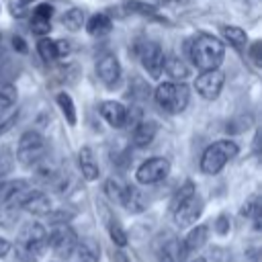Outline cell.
I'll list each match as a JSON object with an SVG mask.
<instances>
[{
	"label": "cell",
	"mask_w": 262,
	"mask_h": 262,
	"mask_svg": "<svg viewBox=\"0 0 262 262\" xmlns=\"http://www.w3.org/2000/svg\"><path fill=\"white\" fill-rule=\"evenodd\" d=\"M188 55H190V61L201 72L219 70V66L225 57V45L215 35L199 33L188 45Z\"/></svg>",
	"instance_id": "6da1fadb"
},
{
	"label": "cell",
	"mask_w": 262,
	"mask_h": 262,
	"mask_svg": "<svg viewBox=\"0 0 262 262\" xmlns=\"http://www.w3.org/2000/svg\"><path fill=\"white\" fill-rule=\"evenodd\" d=\"M47 250V231L41 223L29 221L20 227L16 242H14V254L20 262H37L43 252Z\"/></svg>",
	"instance_id": "7a4b0ae2"
},
{
	"label": "cell",
	"mask_w": 262,
	"mask_h": 262,
	"mask_svg": "<svg viewBox=\"0 0 262 262\" xmlns=\"http://www.w3.org/2000/svg\"><path fill=\"white\" fill-rule=\"evenodd\" d=\"M190 90L184 82H162L156 88V102L162 111L178 115L188 106Z\"/></svg>",
	"instance_id": "3957f363"
},
{
	"label": "cell",
	"mask_w": 262,
	"mask_h": 262,
	"mask_svg": "<svg viewBox=\"0 0 262 262\" xmlns=\"http://www.w3.org/2000/svg\"><path fill=\"white\" fill-rule=\"evenodd\" d=\"M239 147L235 141H229V139H219L215 143H211L203 156H201V170L205 174H217L223 170V166L233 160L237 156Z\"/></svg>",
	"instance_id": "277c9868"
},
{
	"label": "cell",
	"mask_w": 262,
	"mask_h": 262,
	"mask_svg": "<svg viewBox=\"0 0 262 262\" xmlns=\"http://www.w3.org/2000/svg\"><path fill=\"white\" fill-rule=\"evenodd\" d=\"M45 151H47V145H45L43 135L37 131H25L18 139V145H16V160L23 166L31 168L43 160Z\"/></svg>",
	"instance_id": "5b68a950"
},
{
	"label": "cell",
	"mask_w": 262,
	"mask_h": 262,
	"mask_svg": "<svg viewBox=\"0 0 262 262\" xmlns=\"http://www.w3.org/2000/svg\"><path fill=\"white\" fill-rule=\"evenodd\" d=\"M78 233L70 225H53V229L47 233V248L59 258H70L78 244Z\"/></svg>",
	"instance_id": "8992f818"
},
{
	"label": "cell",
	"mask_w": 262,
	"mask_h": 262,
	"mask_svg": "<svg viewBox=\"0 0 262 262\" xmlns=\"http://www.w3.org/2000/svg\"><path fill=\"white\" fill-rule=\"evenodd\" d=\"M168 172H170V162L166 158H149L137 168L135 178L139 184H158L168 176Z\"/></svg>",
	"instance_id": "52a82bcc"
},
{
	"label": "cell",
	"mask_w": 262,
	"mask_h": 262,
	"mask_svg": "<svg viewBox=\"0 0 262 262\" xmlns=\"http://www.w3.org/2000/svg\"><path fill=\"white\" fill-rule=\"evenodd\" d=\"M225 76L221 70H211V72H201L194 80V90L201 98L205 100H215L223 88Z\"/></svg>",
	"instance_id": "ba28073f"
},
{
	"label": "cell",
	"mask_w": 262,
	"mask_h": 262,
	"mask_svg": "<svg viewBox=\"0 0 262 262\" xmlns=\"http://www.w3.org/2000/svg\"><path fill=\"white\" fill-rule=\"evenodd\" d=\"M139 59H141V66L145 68V72L154 80H158L162 76L166 57H164V51H162V47L158 43H154V41L143 43L141 49H139Z\"/></svg>",
	"instance_id": "9c48e42d"
},
{
	"label": "cell",
	"mask_w": 262,
	"mask_h": 262,
	"mask_svg": "<svg viewBox=\"0 0 262 262\" xmlns=\"http://www.w3.org/2000/svg\"><path fill=\"white\" fill-rule=\"evenodd\" d=\"M29 190L31 186L27 180H0V207H20Z\"/></svg>",
	"instance_id": "30bf717a"
},
{
	"label": "cell",
	"mask_w": 262,
	"mask_h": 262,
	"mask_svg": "<svg viewBox=\"0 0 262 262\" xmlns=\"http://www.w3.org/2000/svg\"><path fill=\"white\" fill-rule=\"evenodd\" d=\"M172 213H174V221H176L178 227H188V225H192L201 217V213H203V199L199 194H192L186 203H182Z\"/></svg>",
	"instance_id": "8fae6325"
},
{
	"label": "cell",
	"mask_w": 262,
	"mask_h": 262,
	"mask_svg": "<svg viewBox=\"0 0 262 262\" xmlns=\"http://www.w3.org/2000/svg\"><path fill=\"white\" fill-rule=\"evenodd\" d=\"M96 74H98V78L104 82L106 88H115L117 82H119V78H121V66H119L117 55L104 53V55L96 61Z\"/></svg>",
	"instance_id": "7c38bea8"
},
{
	"label": "cell",
	"mask_w": 262,
	"mask_h": 262,
	"mask_svg": "<svg viewBox=\"0 0 262 262\" xmlns=\"http://www.w3.org/2000/svg\"><path fill=\"white\" fill-rule=\"evenodd\" d=\"M20 207H23L25 211L33 213V215H39V217H47V215L51 213V201H49V196H47L45 192L33 190V188L27 192V196H25L23 203H20Z\"/></svg>",
	"instance_id": "4fadbf2b"
},
{
	"label": "cell",
	"mask_w": 262,
	"mask_h": 262,
	"mask_svg": "<svg viewBox=\"0 0 262 262\" xmlns=\"http://www.w3.org/2000/svg\"><path fill=\"white\" fill-rule=\"evenodd\" d=\"M207 239H209V227H207V225H196V227H192V229L186 233V237L182 239V244H180L182 258L188 256V254L199 252V250L207 244Z\"/></svg>",
	"instance_id": "5bb4252c"
},
{
	"label": "cell",
	"mask_w": 262,
	"mask_h": 262,
	"mask_svg": "<svg viewBox=\"0 0 262 262\" xmlns=\"http://www.w3.org/2000/svg\"><path fill=\"white\" fill-rule=\"evenodd\" d=\"M100 115L102 119L111 125V127H125L127 125V119H129V111L121 104V102H115V100H106L100 104Z\"/></svg>",
	"instance_id": "9a60e30c"
},
{
	"label": "cell",
	"mask_w": 262,
	"mask_h": 262,
	"mask_svg": "<svg viewBox=\"0 0 262 262\" xmlns=\"http://www.w3.org/2000/svg\"><path fill=\"white\" fill-rule=\"evenodd\" d=\"M51 14H53V8L49 4H39L35 10H33V18H31V29L35 35H45L49 33L51 29Z\"/></svg>",
	"instance_id": "2e32d148"
},
{
	"label": "cell",
	"mask_w": 262,
	"mask_h": 262,
	"mask_svg": "<svg viewBox=\"0 0 262 262\" xmlns=\"http://www.w3.org/2000/svg\"><path fill=\"white\" fill-rule=\"evenodd\" d=\"M158 133V123L154 121H141L133 129V145L135 147H147Z\"/></svg>",
	"instance_id": "e0dca14e"
},
{
	"label": "cell",
	"mask_w": 262,
	"mask_h": 262,
	"mask_svg": "<svg viewBox=\"0 0 262 262\" xmlns=\"http://www.w3.org/2000/svg\"><path fill=\"white\" fill-rule=\"evenodd\" d=\"M74 254H78L80 262H98L100 260V246L92 237H82V239H78Z\"/></svg>",
	"instance_id": "ac0fdd59"
},
{
	"label": "cell",
	"mask_w": 262,
	"mask_h": 262,
	"mask_svg": "<svg viewBox=\"0 0 262 262\" xmlns=\"http://www.w3.org/2000/svg\"><path fill=\"white\" fill-rule=\"evenodd\" d=\"M78 162H80L82 176H84L86 180H96V178H98L100 170H98V164H96V160H94V154H92V149H90L88 145H84V147L80 149Z\"/></svg>",
	"instance_id": "d6986e66"
},
{
	"label": "cell",
	"mask_w": 262,
	"mask_h": 262,
	"mask_svg": "<svg viewBox=\"0 0 262 262\" xmlns=\"http://www.w3.org/2000/svg\"><path fill=\"white\" fill-rule=\"evenodd\" d=\"M121 205L131 213H139V211L145 209V199H143V194H141V190L137 186L125 184V190H123V196H121Z\"/></svg>",
	"instance_id": "ffe728a7"
},
{
	"label": "cell",
	"mask_w": 262,
	"mask_h": 262,
	"mask_svg": "<svg viewBox=\"0 0 262 262\" xmlns=\"http://www.w3.org/2000/svg\"><path fill=\"white\" fill-rule=\"evenodd\" d=\"M111 27H113V23H111V18H108L104 12L92 14V16L88 18V23H86V31H88L92 37H102V35L111 33Z\"/></svg>",
	"instance_id": "44dd1931"
},
{
	"label": "cell",
	"mask_w": 262,
	"mask_h": 262,
	"mask_svg": "<svg viewBox=\"0 0 262 262\" xmlns=\"http://www.w3.org/2000/svg\"><path fill=\"white\" fill-rule=\"evenodd\" d=\"M164 70H166V74H168L172 80H176V82H180V80H184V78L188 76V68H186V63H184L180 57H168V59L164 61Z\"/></svg>",
	"instance_id": "7402d4cb"
},
{
	"label": "cell",
	"mask_w": 262,
	"mask_h": 262,
	"mask_svg": "<svg viewBox=\"0 0 262 262\" xmlns=\"http://www.w3.org/2000/svg\"><path fill=\"white\" fill-rule=\"evenodd\" d=\"M37 51L41 55V59L45 63H51L57 59V47H55V41L49 39V37H41L39 43H37Z\"/></svg>",
	"instance_id": "603a6c76"
},
{
	"label": "cell",
	"mask_w": 262,
	"mask_h": 262,
	"mask_svg": "<svg viewBox=\"0 0 262 262\" xmlns=\"http://www.w3.org/2000/svg\"><path fill=\"white\" fill-rule=\"evenodd\" d=\"M223 37L227 39L229 45H233V47H237V49L246 47V43H248V35H246V31L239 29V27H223Z\"/></svg>",
	"instance_id": "cb8c5ba5"
},
{
	"label": "cell",
	"mask_w": 262,
	"mask_h": 262,
	"mask_svg": "<svg viewBox=\"0 0 262 262\" xmlns=\"http://www.w3.org/2000/svg\"><path fill=\"white\" fill-rule=\"evenodd\" d=\"M192 194H196V190H194V182L192 180H186L176 192H174V196H172V203H170V209L174 211V209H178L182 203H186Z\"/></svg>",
	"instance_id": "d4e9b609"
},
{
	"label": "cell",
	"mask_w": 262,
	"mask_h": 262,
	"mask_svg": "<svg viewBox=\"0 0 262 262\" xmlns=\"http://www.w3.org/2000/svg\"><path fill=\"white\" fill-rule=\"evenodd\" d=\"M61 23H63V27H66L68 31H78V29H82V25H84V12H82L80 8H70V10L61 16Z\"/></svg>",
	"instance_id": "484cf974"
},
{
	"label": "cell",
	"mask_w": 262,
	"mask_h": 262,
	"mask_svg": "<svg viewBox=\"0 0 262 262\" xmlns=\"http://www.w3.org/2000/svg\"><path fill=\"white\" fill-rule=\"evenodd\" d=\"M57 104H59L63 117L68 119V123H70V125H76V106H74L72 96L66 94V92H59V94H57Z\"/></svg>",
	"instance_id": "4316f807"
},
{
	"label": "cell",
	"mask_w": 262,
	"mask_h": 262,
	"mask_svg": "<svg viewBox=\"0 0 262 262\" xmlns=\"http://www.w3.org/2000/svg\"><path fill=\"white\" fill-rule=\"evenodd\" d=\"M16 88L10 82H0V111L10 108L16 102Z\"/></svg>",
	"instance_id": "83f0119b"
},
{
	"label": "cell",
	"mask_w": 262,
	"mask_h": 262,
	"mask_svg": "<svg viewBox=\"0 0 262 262\" xmlns=\"http://www.w3.org/2000/svg\"><path fill=\"white\" fill-rule=\"evenodd\" d=\"M106 227H108V235H111L113 244L119 246V248H125V246H127V233H125V229L121 227V223H119L115 217H111Z\"/></svg>",
	"instance_id": "f1b7e54d"
},
{
	"label": "cell",
	"mask_w": 262,
	"mask_h": 262,
	"mask_svg": "<svg viewBox=\"0 0 262 262\" xmlns=\"http://www.w3.org/2000/svg\"><path fill=\"white\" fill-rule=\"evenodd\" d=\"M123 190H125V184H121V182H119V180H115V178L106 180V184H104V192L108 194V199H111V201H117V203H121Z\"/></svg>",
	"instance_id": "f546056e"
},
{
	"label": "cell",
	"mask_w": 262,
	"mask_h": 262,
	"mask_svg": "<svg viewBox=\"0 0 262 262\" xmlns=\"http://www.w3.org/2000/svg\"><path fill=\"white\" fill-rule=\"evenodd\" d=\"M127 8L133 10V12H141V14H156V6L143 4V2H129Z\"/></svg>",
	"instance_id": "4dcf8cb0"
},
{
	"label": "cell",
	"mask_w": 262,
	"mask_h": 262,
	"mask_svg": "<svg viewBox=\"0 0 262 262\" xmlns=\"http://www.w3.org/2000/svg\"><path fill=\"white\" fill-rule=\"evenodd\" d=\"M215 231H217L219 235H225V233L229 231V217H227L225 213L217 217V221H215Z\"/></svg>",
	"instance_id": "1f68e13d"
},
{
	"label": "cell",
	"mask_w": 262,
	"mask_h": 262,
	"mask_svg": "<svg viewBox=\"0 0 262 262\" xmlns=\"http://www.w3.org/2000/svg\"><path fill=\"white\" fill-rule=\"evenodd\" d=\"M262 47V43L260 41H254L252 43V47H250V57H252V61L256 63V66H262V57H260V49Z\"/></svg>",
	"instance_id": "d6a6232c"
},
{
	"label": "cell",
	"mask_w": 262,
	"mask_h": 262,
	"mask_svg": "<svg viewBox=\"0 0 262 262\" xmlns=\"http://www.w3.org/2000/svg\"><path fill=\"white\" fill-rule=\"evenodd\" d=\"M12 47H14L18 53H27V51H29V47H27V43H25L23 37H12Z\"/></svg>",
	"instance_id": "836d02e7"
},
{
	"label": "cell",
	"mask_w": 262,
	"mask_h": 262,
	"mask_svg": "<svg viewBox=\"0 0 262 262\" xmlns=\"http://www.w3.org/2000/svg\"><path fill=\"white\" fill-rule=\"evenodd\" d=\"M55 47H57V57H63V55H68V53H70V43H68V41H63V39L55 41Z\"/></svg>",
	"instance_id": "e575fe53"
},
{
	"label": "cell",
	"mask_w": 262,
	"mask_h": 262,
	"mask_svg": "<svg viewBox=\"0 0 262 262\" xmlns=\"http://www.w3.org/2000/svg\"><path fill=\"white\" fill-rule=\"evenodd\" d=\"M178 258H182V256H180V254H176V252L166 250V252H164V256L160 258V262H178Z\"/></svg>",
	"instance_id": "d590c367"
},
{
	"label": "cell",
	"mask_w": 262,
	"mask_h": 262,
	"mask_svg": "<svg viewBox=\"0 0 262 262\" xmlns=\"http://www.w3.org/2000/svg\"><path fill=\"white\" fill-rule=\"evenodd\" d=\"M10 248H12V244L6 237H0V258H4L10 252Z\"/></svg>",
	"instance_id": "8d00e7d4"
},
{
	"label": "cell",
	"mask_w": 262,
	"mask_h": 262,
	"mask_svg": "<svg viewBox=\"0 0 262 262\" xmlns=\"http://www.w3.org/2000/svg\"><path fill=\"white\" fill-rule=\"evenodd\" d=\"M190 262H207V260H205V258H201V256H199V258H194V260H190Z\"/></svg>",
	"instance_id": "74e56055"
},
{
	"label": "cell",
	"mask_w": 262,
	"mask_h": 262,
	"mask_svg": "<svg viewBox=\"0 0 262 262\" xmlns=\"http://www.w3.org/2000/svg\"><path fill=\"white\" fill-rule=\"evenodd\" d=\"M172 0H158V4H170Z\"/></svg>",
	"instance_id": "f35d334b"
},
{
	"label": "cell",
	"mask_w": 262,
	"mask_h": 262,
	"mask_svg": "<svg viewBox=\"0 0 262 262\" xmlns=\"http://www.w3.org/2000/svg\"><path fill=\"white\" fill-rule=\"evenodd\" d=\"M18 2H20V4H31L33 0H18Z\"/></svg>",
	"instance_id": "ab89813d"
},
{
	"label": "cell",
	"mask_w": 262,
	"mask_h": 262,
	"mask_svg": "<svg viewBox=\"0 0 262 262\" xmlns=\"http://www.w3.org/2000/svg\"><path fill=\"white\" fill-rule=\"evenodd\" d=\"M121 262H125V260H121Z\"/></svg>",
	"instance_id": "60d3db41"
}]
</instances>
